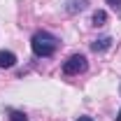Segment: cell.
Wrapping results in <instances>:
<instances>
[{
	"label": "cell",
	"instance_id": "9",
	"mask_svg": "<svg viewBox=\"0 0 121 121\" xmlns=\"http://www.w3.org/2000/svg\"><path fill=\"white\" fill-rule=\"evenodd\" d=\"M77 121H93V119H91V117H79Z\"/></svg>",
	"mask_w": 121,
	"mask_h": 121
},
{
	"label": "cell",
	"instance_id": "3",
	"mask_svg": "<svg viewBox=\"0 0 121 121\" xmlns=\"http://www.w3.org/2000/svg\"><path fill=\"white\" fill-rule=\"evenodd\" d=\"M14 65H16V56L12 51L0 49V68H14Z\"/></svg>",
	"mask_w": 121,
	"mask_h": 121
},
{
	"label": "cell",
	"instance_id": "4",
	"mask_svg": "<svg viewBox=\"0 0 121 121\" xmlns=\"http://www.w3.org/2000/svg\"><path fill=\"white\" fill-rule=\"evenodd\" d=\"M109 47H112V37H98V40L91 44V49H93V51H107Z\"/></svg>",
	"mask_w": 121,
	"mask_h": 121
},
{
	"label": "cell",
	"instance_id": "6",
	"mask_svg": "<svg viewBox=\"0 0 121 121\" xmlns=\"http://www.w3.org/2000/svg\"><path fill=\"white\" fill-rule=\"evenodd\" d=\"M82 12V9H86V0H70V7H68V12Z\"/></svg>",
	"mask_w": 121,
	"mask_h": 121
},
{
	"label": "cell",
	"instance_id": "2",
	"mask_svg": "<svg viewBox=\"0 0 121 121\" xmlns=\"http://www.w3.org/2000/svg\"><path fill=\"white\" fill-rule=\"evenodd\" d=\"M89 68V60H86V56H82V54H72L70 58L63 63V72L65 75H79V72H84Z\"/></svg>",
	"mask_w": 121,
	"mask_h": 121
},
{
	"label": "cell",
	"instance_id": "8",
	"mask_svg": "<svg viewBox=\"0 0 121 121\" xmlns=\"http://www.w3.org/2000/svg\"><path fill=\"white\" fill-rule=\"evenodd\" d=\"M107 5H109L117 14H121V0H107Z\"/></svg>",
	"mask_w": 121,
	"mask_h": 121
},
{
	"label": "cell",
	"instance_id": "7",
	"mask_svg": "<svg viewBox=\"0 0 121 121\" xmlns=\"http://www.w3.org/2000/svg\"><path fill=\"white\" fill-rule=\"evenodd\" d=\"M9 121H28V117L19 109H9Z\"/></svg>",
	"mask_w": 121,
	"mask_h": 121
},
{
	"label": "cell",
	"instance_id": "10",
	"mask_svg": "<svg viewBox=\"0 0 121 121\" xmlns=\"http://www.w3.org/2000/svg\"><path fill=\"white\" fill-rule=\"evenodd\" d=\"M117 121H121V109H119V114H117Z\"/></svg>",
	"mask_w": 121,
	"mask_h": 121
},
{
	"label": "cell",
	"instance_id": "1",
	"mask_svg": "<svg viewBox=\"0 0 121 121\" xmlns=\"http://www.w3.org/2000/svg\"><path fill=\"white\" fill-rule=\"evenodd\" d=\"M30 49H33V54L37 58H49L58 49V37L51 35V33H47V30H37L30 37Z\"/></svg>",
	"mask_w": 121,
	"mask_h": 121
},
{
	"label": "cell",
	"instance_id": "5",
	"mask_svg": "<svg viewBox=\"0 0 121 121\" xmlns=\"http://www.w3.org/2000/svg\"><path fill=\"white\" fill-rule=\"evenodd\" d=\"M105 21H107V14L103 12V9L93 12V26H105Z\"/></svg>",
	"mask_w": 121,
	"mask_h": 121
}]
</instances>
